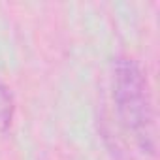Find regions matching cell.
I'll return each mask as SVG.
<instances>
[{"instance_id": "cell-1", "label": "cell", "mask_w": 160, "mask_h": 160, "mask_svg": "<svg viewBox=\"0 0 160 160\" xmlns=\"http://www.w3.org/2000/svg\"><path fill=\"white\" fill-rule=\"evenodd\" d=\"M113 96L119 117L128 132H132L143 145L151 139L152 128V102L149 83L139 64L132 58L121 57L113 64Z\"/></svg>"}, {"instance_id": "cell-2", "label": "cell", "mask_w": 160, "mask_h": 160, "mask_svg": "<svg viewBox=\"0 0 160 160\" xmlns=\"http://www.w3.org/2000/svg\"><path fill=\"white\" fill-rule=\"evenodd\" d=\"M13 119V98L10 89L0 81V132H6Z\"/></svg>"}]
</instances>
